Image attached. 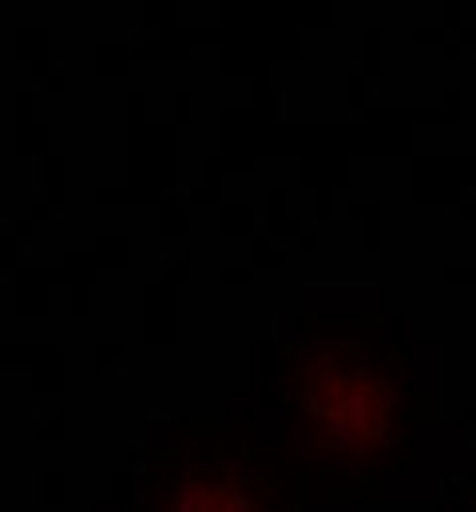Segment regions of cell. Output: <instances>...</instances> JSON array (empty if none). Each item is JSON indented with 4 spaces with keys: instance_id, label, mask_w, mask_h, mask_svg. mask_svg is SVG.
I'll use <instances>...</instances> for the list:
<instances>
[{
    "instance_id": "obj_1",
    "label": "cell",
    "mask_w": 476,
    "mask_h": 512,
    "mask_svg": "<svg viewBox=\"0 0 476 512\" xmlns=\"http://www.w3.org/2000/svg\"><path fill=\"white\" fill-rule=\"evenodd\" d=\"M405 389L389 350L369 342H322L298 374V421L322 461H369L397 441Z\"/></svg>"
},
{
    "instance_id": "obj_2",
    "label": "cell",
    "mask_w": 476,
    "mask_h": 512,
    "mask_svg": "<svg viewBox=\"0 0 476 512\" xmlns=\"http://www.w3.org/2000/svg\"><path fill=\"white\" fill-rule=\"evenodd\" d=\"M155 512H266V501L223 473H183L167 481Z\"/></svg>"
}]
</instances>
